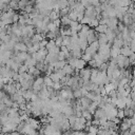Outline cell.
<instances>
[{
  "mask_svg": "<svg viewBox=\"0 0 135 135\" xmlns=\"http://www.w3.org/2000/svg\"><path fill=\"white\" fill-rule=\"evenodd\" d=\"M79 103H80V105L82 107L83 110H88V108H89L90 104L92 103V100H90L88 97L83 96V97H81V98L79 99Z\"/></svg>",
  "mask_w": 135,
  "mask_h": 135,
  "instance_id": "cell-1",
  "label": "cell"
},
{
  "mask_svg": "<svg viewBox=\"0 0 135 135\" xmlns=\"http://www.w3.org/2000/svg\"><path fill=\"white\" fill-rule=\"evenodd\" d=\"M14 49L17 51V53H19V52H27V46H26V44L24 42H17L15 44Z\"/></svg>",
  "mask_w": 135,
  "mask_h": 135,
  "instance_id": "cell-2",
  "label": "cell"
},
{
  "mask_svg": "<svg viewBox=\"0 0 135 135\" xmlns=\"http://www.w3.org/2000/svg\"><path fill=\"white\" fill-rule=\"evenodd\" d=\"M133 53H134V52H132V50L130 49L129 45H127V46H122V47L120 49V54H121L122 56H124V57H130Z\"/></svg>",
  "mask_w": 135,
  "mask_h": 135,
  "instance_id": "cell-3",
  "label": "cell"
},
{
  "mask_svg": "<svg viewBox=\"0 0 135 135\" xmlns=\"http://www.w3.org/2000/svg\"><path fill=\"white\" fill-rule=\"evenodd\" d=\"M93 115H94L95 119H101L102 117H104V116H105V112H104V110H103V109L98 108V109L95 111V113H94Z\"/></svg>",
  "mask_w": 135,
  "mask_h": 135,
  "instance_id": "cell-4",
  "label": "cell"
},
{
  "mask_svg": "<svg viewBox=\"0 0 135 135\" xmlns=\"http://www.w3.org/2000/svg\"><path fill=\"white\" fill-rule=\"evenodd\" d=\"M118 55H120V49H118V47H116V46H113L112 45V47H111V51H110V57L111 58H117V56Z\"/></svg>",
  "mask_w": 135,
  "mask_h": 135,
  "instance_id": "cell-5",
  "label": "cell"
},
{
  "mask_svg": "<svg viewBox=\"0 0 135 135\" xmlns=\"http://www.w3.org/2000/svg\"><path fill=\"white\" fill-rule=\"evenodd\" d=\"M85 64H86V62L82 59V58H78L77 59V61H76V65H75V70H82V69H84V66H85Z\"/></svg>",
  "mask_w": 135,
  "mask_h": 135,
  "instance_id": "cell-6",
  "label": "cell"
},
{
  "mask_svg": "<svg viewBox=\"0 0 135 135\" xmlns=\"http://www.w3.org/2000/svg\"><path fill=\"white\" fill-rule=\"evenodd\" d=\"M108 25L107 24H100L99 23V25L97 26V27H95V31H96V33H98V34H104L107 31H108Z\"/></svg>",
  "mask_w": 135,
  "mask_h": 135,
  "instance_id": "cell-7",
  "label": "cell"
},
{
  "mask_svg": "<svg viewBox=\"0 0 135 135\" xmlns=\"http://www.w3.org/2000/svg\"><path fill=\"white\" fill-rule=\"evenodd\" d=\"M98 42L99 44H107L109 41H108V37L105 34H98Z\"/></svg>",
  "mask_w": 135,
  "mask_h": 135,
  "instance_id": "cell-8",
  "label": "cell"
},
{
  "mask_svg": "<svg viewBox=\"0 0 135 135\" xmlns=\"http://www.w3.org/2000/svg\"><path fill=\"white\" fill-rule=\"evenodd\" d=\"M71 56L74 58H80V57H82V51L80 49H75V50L71 51Z\"/></svg>",
  "mask_w": 135,
  "mask_h": 135,
  "instance_id": "cell-9",
  "label": "cell"
},
{
  "mask_svg": "<svg viewBox=\"0 0 135 135\" xmlns=\"http://www.w3.org/2000/svg\"><path fill=\"white\" fill-rule=\"evenodd\" d=\"M116 107L118 109H126L127 108V104H126V98H118L117 100V103H116Z\"/></svg>",
  "mask_w": 135,
  "mask_h": 135,
  "instance_id": "cell-10",
  "label": "cell"
},
{
  "mask_svg": "<svg viewBox=\"0 0 135 135\" xmlns=\"http://www.w3.org/2000/svg\"><path fill=\"white\" fill-rule=\"evenodd\" d=\"M103 86H104V90H105L107 94H109V93H110L111 91H113V90H116V86L114 85L113 82H108V83H105Z\"/></svg>",
  "mask_w": 135,
  "mask_h": 135,
  "instance_id": "cell-11",
  "label": "cell"
},
{
  "mask_svg": "<svg viewBox=\"0 0 135 135\" xmlns=\"http://www.w3.org/2000/svg\"><path fill=\"white\" fill-rule=\"evenodd\" d=\"M43 83H44V85H46L47 88H52L53 86V84H54V81L50 78V76L49 75H46L45 77H43Z\"/></svg>",
  "mask_w": 135,
  "mask_h": 135,
  "instance_id": "cell-12",
  "label": "cell"
},
{
  "mask_svg": "<svg viewBox=\"0 0 135 135\" xmlns=\"http://www.w3.org/2000/svg\"><path fill=\"white\" fill-rule=\"evenodd\" d=\"M62 70H63V72L65 73V75H71V74L74 73V69H73L70 64H68V63L64 65V68H63Z\"/></svg>",
  "mask_w": 135,
  "mask_h": 135,
  "instance_id": "cell-13",
  "label": "cell"
},
{
  "mask_svg": "<svg viewBox=\"0 0 135 135\" xmlns=\"http://www.w3.org/2000/svg\"><path fill=\"white\" fill-rule=\"evenodd\" d=\"M61 24L62 25H64V26H66V25H70L71 24V22H72V20L68 17V16H63V17H61Z\"/></svg>",
  "mask_w": 135,
  "mask_h": 135,
  "instance_id": "cell-14",
  "label": "cell"
},
{
  "mask_svg": "<svg viewBox=\"0 0 135 135\" xmlns=\"http://www.w3.org/2000/svg\"><path fill=\"white\" fill-rule=\"evenodd\" d=\"M123 110H124V115H126V117H129V118L133 117V115H134V110H133L132 108H126V109H123Z\"/></svg>",
  "mask_w": 135,
  "mask_h": 135,
  "instance_id": "cell-15",
  "label": "cell"
},
{
  "mask_svg": "<svg viewBox=\"0 0 135 135\" xmlns=\"http://www.w3.org/2000/svg\"><path fill=\"white\" fill-rule=\"evenodd\" d=\"M56 46V43H55V40H49V42H47V44H46V46H45V49L49 51V52H51L54 47Z\"/></svg>",
  "mask_w": 135,
  "mask_h": 135,
  "instance_id": "cell-16",
  "label": "cell"
},
{
  "mask_svg": "<svg viewBox=\"0 0 135 135\" xmlns=\"http://www.w3.org/2000/svg\"><path fill=\"white\" fill-rule=\"evenodd\" d=\"M68 17H69V18H70L72 21H77V18H78V14H77L76 12H74V11H71V12L69 13Z\"/></svg>",
  "mask_w": 135,
  "mask_h": 135,
  "instance_id": "cell-17",
  "label": "cell"
},
{
  "mask_svg": "<svg viewBox=\"0 0 135 135\" xmlns=\"http://www.w3.org/2000/svg\"><path fill=\"white\" fill-rule=\"evenodd\" d=\"M99 25V19H97V18H94V19H92L91 20V22L89 23V26L92 28V27H97Z\"/></svg>",
  "mask_w": 135,
  "mask_h": 135,
  "instance_id": "cell-18",
  "label": "cell"
},
{
  "mask_svg": "<svg viewBox=\"0 0 135 135\" xmlns=\"http://www.w3.org/2000/svg\"><path fill=\"white\" fill-rule=\"evenodd\" d=\"M82 117H84L86 120H91L92 119V114L88 110H83L82 111Z\"/></svg>",
  "mask_w": 135,
  "mask_h": 135,
  "instance_id": "cell-19",
  "label": "cell"
},
{
  "mask_svg": "<svg viewBox=\"0 0 135 135\" xmlns=\"http://www.w3.org/2000/svg\"><path fill=\"white\" fill-rule=\"evenodd\" d=\"M27 71H28V66L25 65V64H21L20 68H19V70H18V73L19 74H23V73H26Z\"/></svg>",
  "mask_w": 135,
  "mask_h": 135,
  "instance_id": "cell-20",
  "label": "cell"
},
{
  "mask_svg": "<svg viewBox=\"0 0 135 135\" xmlns=\"http://www.w3.org/2000/svg\"><path fill=\"white\" fill-rule=\"evenodd\" d=\"M62 41H63V37L62 36H58L56 39H55V43H56V46H62Z\"/></svg>",
  "mask_w": 135,
  "mask_h": 135,
  "instance_id": "cell-21",
  "label": "cell"
},
{
  "mask_svg": "<svg viewBox=\"0 0 135 135\" xmlns=\"http://www.w3.org/2000/svg\"><path fill=\"white\" fill-rule=\"evenodd\" d=\"M116 117H118L119 119H123L124 117H126V115H124V110L123 109H118V111H117V116Z\"/></svg>",
  "mask_w": 135,
  "mask_h": 135,
  "instance_id": "cell-22",
  "label": "cell"
},
{
  "mask_svg": "<svg viewBox=\"0 0 135 135\" xmlns=\"http://www.w3.org/2000/svg\"><path fill=\"white\" fill-rule=\"evenodd\" d=\"M82 59H83L85 62H90V61L93 59V56H92V55H90V54L84 53V54L82 55Z\"/></svg>",
  "mask_w": 135,
  "mask_h": 135,
  "instance_id": "cell-23",
  "label": "cell"
},
{
  "mask_svg": "<svg viewBox=\"0 0 135 135\" xmlns=\"http://www.w3.org/2000/svg\"><path fill=\"white\" fill-rule=\"evenodd\" d=\"M52 88L54 89V91H59V90H61L62 84H61V82H60V81H58V82H54V84H53V86H52Z\"/></svg>",
  "mask_w": 135,
  "mask_h": 135,
  "instance_id": "cell-24",
  "label": "cell"
},
{
  "mask_svg": "<svg viewBox=\"0 0 135 135\" xmlns=\"http://www.w3.org/2000/svg\"><path fill=\"white\" fill-rule=\"evenodd\" d=\"M47 42H49V41H47L46 39H43L42 41H40V42H39V46H40V49H45Z\"/></svg>",
  "mask_w": 135,
  "mask_h": 135,
  "instance_id": "cell-25",
  "label": "cell"
},
{
  "mask_svg": "<svg viewBox=\"0 0 135 135\" xmlns=\"http://www.w3.org/2000/svg\"><path fill=\"white\" fill-rule=\"evenodd\" d=\"M129 46H130V49L132 50V52H135V39H132V41L130 42Z\"/></svg>",
  "mask_w": 135,
  "mask_h": 135,
  "instance_id": "cell-26",
  "label": "cell"
},
{
  "mask_svg": "<svg viewBox=\"0 0 135 135\" xmlns=\"http://www.w3.org/2000/svg\"><path fill=\"white\" fill-rule=\"evenodd\" d=\"M53 22H54V24H55L57 27H59V26H60V24H61V20H60L59 18H58V19H56V20H55V21H53Z\"/></svg>",
  "mask_w": 135,
  "mask_h": 135,
  "instance_id": "cell-27",
  "label": "cell"
},
{
  "mask_svg": "<svg viewBox=\"0 0 135 135\" xmlns=\"http://www.w3.org/2000/svg\"><path fill=\"white\" fill-rule=\"evenodd\" d=\"M11 135H20L21 133L20 132H18V131H14V132H12V133H9Z\"/></svg>",
  "mask_w": 135,
  "mask_h": 135,
  "instance_id": "cell-28",
  "label": "cell"
},
{
  "mask_svg": "<svg viewBox=\"0 0 135 135\" xmlns=\"http://www.w3.org/2000/svg\"><path fill=\"white\" fill-rule=\"evenodd\" d=\"M1 1H2V3H4V4L7 5V4H9V2H11L12 0H1Z\"/></svg>",
  "mask_w": 135,
  "mask_h": 135,
  "instance_id": "cell-29",
  "label": "cell"
},
{
  "mask_svg": "<svg viewBox=\"0 0 135 135\" xmlns=\"http://www.w3.org/2000/svg\"><path fill=\"white\" fill-rule=\"evenodd\" d=\"M2 131V127H1V124H0V132Z\"/></svg>",
  "mask_w": 135,
  "mask_h": 135,
  "instance_id": "cell-30",
  "label": "cell"
},
{
  "mask_svg": "<svg viewBox=\"0 0 135 135\" xmlns=\"http://www.w3.org/2000/svg\"><path fill=\"white\" fill-rule=\"evenodd\" d=\"M13 1H16V2H19L20 0H13Z\"/></svg>",
  "mask_w": 135,
  "mask_h": 135,
  "instance_id": "cell-31",
  "label": "cell"
},
{
  "mask_svg": "<svg viewBox=\"0 0 135 135\" xmlns=\"http://www.w3.org/2000/svg\"><path fill=\"white\" fill-rule=\"evenodd\" d=\"M32 1H34V0H32Z\"/></svg>",
  "mask_w": 135,
  "mask_h": 135,
  "instance_id": "cell-32",
  "label": "cell"
}]
</instances>
